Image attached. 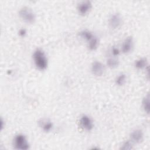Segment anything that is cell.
<instances>
[{
	"label": "cell",
	"mask_w": 150,
	"mask_h": 150,
	"mask_svg": "<svg viewBox=\"0 0 150 150\" xmlns=\"http://www.w3.org/2000/svg\"><path fill=\"white\" fill-rule=\"evenodd\" d=\"M107 64L110 68H115L118 66L119 61L114 56L112 57H109L107 60Z\"/></svg>",
	"instance_id": "4fadbf2b"
},
{
	"label": "cell",
	"mask_w": 150,
	"mask_h": 150,
	"mask_svg": "<svg viewBox=\"0 0 150 150\" xmlns=\"http://www.w3.org/2000/svg\"><path fill=\"white\" fill-rule=\"evenodd\" d=\"M132 148V144L129 141H127L125 142L121 148V149H125V150L131 149Z\"/></svg>",
	"instance_id": "e0dca14e"
},
{
	"label": "cell",
	"mask_w": 150,
	"mask_h": 150,
	"mask_svg": "<svg viewBox=\"0 0 150 150\" xmlns=\"http://www.w3.org/2000/svg\"><path fill=\"white\" fill-rule=\"evenodd\" d=\"M111 52H112V54L114 57H115V56H118V55L119 54V53H120V51H119V50H118L117 48L114 47L112 48Z\"/></svg>",
	"instance_id": "ac0fdd59"
},
{
	"label": "cell",
	"mask_w": 150,
	"mask_h": 150,
	"mask_svg": "<svg viewBox=\"0 0 150 150\" xmlns=\"http://www.w3.org/2000/svg\"><path fill=\"white\" fill-rule=\"evenodd\" d=\"M142 107L144 110L145 112H146L147 114L149 113V94H147L146 96H145L143 100H142Z\"/></svg>",
	"instance_id": "9a60e30c"
},
{
	"label": "cell",
	"mask_w": 150,
	"mask_h": 150,
	"mask_svg": "<svg viewBox=\"0 0 150 150\" xmlns=\"http://www.w3.org/2000/svg\"><path fill=\"white\" fill-rule=\"evenodd\" d=\"M38 123L39 126L42 128V129L46 132L50 131L53 128L52 122L50 120L46 118L41 119L38 122Z\"/></svg>",
	"instance_id": "30bf717a"
},
{
	"label": "cell",
	"mask_w": 150,
	"mask_h": 150,
	"mask_svg": "<svg viewBox=\"0 0 150 150\" xmlns=\"http://www.w3.org/2000/svg\"><path fill=\"white\" fill-rule=\"evenodd\" d=\"M98 45V40L97 37L93 38L89 42H88V47L90 50H96Z\"/></svg>",
	"instance_id": "5bb4252c"
},
{
	"label": "cell",
	"mask_w": 150,
	"mask_h": 150,
	"mask_svg": "<svg viewBox=\"0 0 150 150\" xmlns=\"http://www.w3.org/2000/svg\"><path fill=\"white\" fill-rule=\"evenodd\" d=\"M21 19L27 23H33L35 21V14L33 10L28 6H23L19 11Z\"/></svg>",
	"instance_id": "7a4b0ae2"
},
{
	"label": "cell",
	"mask_w": 150,
	"mask_h": 150,
	"mask_svg": "<svg viewBox=\"0 0 150 150\" xmlns=\"http://www.w3.org/2000/svg\"><path fill=\"white\" fill-rule=\"evenodd\" d=\"M13 146L16 149L26 150L29 148V144L28 142L26 137L21 134H18L15 137Z\"/></svg>",
	"instance_id": "3957f363"
},
{
	"label": "cell",
	"mask_w": 150,
	"mask_h": 150,
	"mask_svg": "<svg viewBox=\"0 0 150 150\" xmlns=\"http://www.w3.org/2000/svg\"><path fill=\"white\" fill-rule=\"evenodd\" d=\"M80 126L86 131H91L93 128V122L92 120L87 115H83L80 119Z\"/></svg>",
	"instance_id": "5b68a950"
},
{
	"label": "cell",
	"mask_w": 150,
	"mask_h": 150,
	"mask_svg": "<svg viewBox=\"0 0 150 150\" xmlns=\"http://www.w3.org/2000/svg\"><path fill=\"white\" fill-rule=\"evenodd\" d=\"M134 66L138 69H142L147 66V60L146 58L142 57L135 60Z\"/></svg>",
	"instance_id": "7c38bea8"
},
{
	"label": "cell",
	"mask_w": 150,
	"mask_h": 150,
	"mask_svg": "<svg viewBox=\"0 0 150 150\" xmlns=\"http://www.w3.org/2000/svg\"><path fill=\"white\" fill-rule=\"evenodd\" d=\"M92 4L90 1L80 2L77 5V11L81 15H86L91 10Z\"/></svg>",
	"instance_id": "277c9868"
},
{
	"label": "cell",
	"mask_w": 150,
	"mask_h": 150,
	"mask_svg": "<svg viewBox=\"0 0 150 150\" xmlns=\"http://www.w3.org/2000/svg\"><path fill=\"white\" fill-rule=\"evenodd\" d=\"M79 35L85 40H86L88 42H89L95 36L90 31L87 30H83L79 33Z\"/></svg>",
	"instance_id": "8fae6325"
},
{
	"label": "cell",
	"mask_w": 150,
	"mask_h": 150,
	"mask_svg": "<svg viewBox=\"0 0 150 150\" xmlns=\"http://www.w3.org/2000/svg\"><path fill=\"white\" fill-rule=\"evenodd\" d=\"M122 23V18L120 13H115L111 15L109 19V25L112 29L118 28Z\"/></svg>",
	"instance_id": "8992f818"
},
{
	"label": "cell",
	"mask_w": 150,
	"mask_h": 150,
	"mask_svg": "<svg viewBox=\"0 0 150 150\" xmlns=\"http://www.w3.org/2000/svg\"><path fill=\"white\" fill-rule=\"evenodd\" d=\"M143 132L142 130L139 129L134 130L130 134L131 141L135 143H140L143 140Z\"/></svg>",
	"instance_id": "9c48e42d"
},
{
	"label": "cell",
	"mask_w": 150,
	"mask_h": 150,
	"mask_svg": "<svg viewBox=\"0 0 150 150\" xmlns=\"http://www.w3.org/2000/svg\"><path fill=\"white\" fill-rule=\"evenodd\" d=\"M26 34V31L25 29H21L19 30V35L21 36H22V37L23 36V37H24Z\"/></svg>",
	"instance_id": "d6986e66"
},
{
	"label": "cell",
	"mask_w": 150,
	"mask_h": 150,
	"mask_svg": "<svg viewBox=\"0 0 150 150\" xmlns=\"http://www.w3.org/2000/svg\"><path fill=\"white\" fill-rule=\"evenodd\" d=\"M33 59L36 67L40 70H43L47 67L48 61L45 52L41 49H37L33 54Z\"/></svg>",
	"instance_id": "6da1fadb"
},
{
	"label": "cell",
	"mask_w": 150,
	"mask_h": 150,
	"mask_svg": "<svg viewBox=\"0 0 150 150\" xmlns=\"http://www.w3.org/2000/svg\"><path fill=\"white\" fill-rule=\"evenodd\" d=\"M133 47V38L132 36H128L124 40L121 50L124 53H128L131 52Z\"/></svg>",
	"instance_id": "ba28073f"
},
{
	"label": "cell",
	"mask_w": 150,
	"mask_h": 150,
	"mask_svg": "<svg viewBox=\"0 0 150 150\" xmlns=\"http://www.w3.org/2000/svg\"><path fill=\"white\" fill-rule=\"evenodd\" d=\"M105 68L104 64L99 61H94L91 64V71L96 76H101L104 73Z\"/></svg>",
	"instance_id": "52a82bcc"
},
{
	"label": "cell",
	"mask_w": 150,
	"mask_h": 150,
	"mask_svg": "<svg viewBox=\"0 0 150 150\" xmlns=\"http://www.w3.org/2000/svg\"><path fill=\"white\" fill-rule=\"evenodd\" d=\"M126 81V76L124 73L119 74L115 79V83L118 86L123 85Z\"/></svg>",
	"instance_id": "2e32d148"
}]
</instances>
